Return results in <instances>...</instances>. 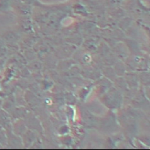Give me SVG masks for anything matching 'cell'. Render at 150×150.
<instances>
[{"mask_svg": "<svg viewBox=\"0 0 150 150\" xmlns=\"http://www.w3.org/2000/svg\"><path fill=\"white\" fill-rule=\"evenodd\" d=\"M10 4L9 0H0V9H4Z\"/></svg>", "mask_w": 150, "mask_h": 150, "instance_id": "1", "label": "cell"}, {"mask_svg": "<svg viewBox=\"0 0 150 150\" xmlns=\"http://www.w3.org/2000/svg\"><path fill=\"white\" fill-rule=\"evenodd\" d=\"M23 3L26 4H32L33 1V0H21Z\"/></svg>", "mask_w": 150, "mask_h": 150, "instance_id": "2", "label": "cell"}]
</instances>
